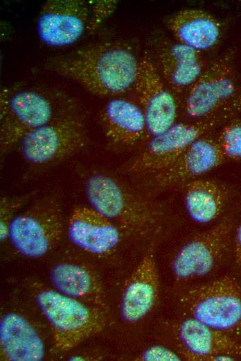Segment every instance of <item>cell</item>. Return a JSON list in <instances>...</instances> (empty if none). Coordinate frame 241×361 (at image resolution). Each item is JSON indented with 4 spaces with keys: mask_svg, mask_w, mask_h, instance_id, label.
Masks as SVG:
<instances>
[{
    "mask_svg": "<svg viewBox=\"0 0 241 361\" xmlns=\"http://www.w3.org/2000/svg\"><path fill=\"white\" fill-rule=\"evenodd\" d=\"M122 234L113 222L91 207L74 209L67 223V235L71 243L93 255L112 253L118 246Z\"/></svg>",
    "mask_w": 241,
    "mask_h": 361,
    "instance_id": "cell-14",
    "label": "cell"
},
{
    "mask_svg": "<svg viewBox=\"0 0 241 361\" xmlns=\"http://www.w3.org/2000/svg\"><path fill=\"white\" fill-rule=\"evenodd\" d=\"M65 100L57 91L38 87L4 90L0 98L1 153L73 106L58 110L59 102Z\"/></svg>",
    "mask_w": 241,
    "mask_h": 361,
    "instance_id": "cell-3",
    "label": "cell"
},
{
    "mask_svg": "<svg viewBox=\"0 0 241 361\" xmlns=\"http://www.w3.org/2000/svg\"><path fill=\"white\" fill-rule=\"evenodd\" d=\"M220 116L186 122H176L161 134L151 137L129 171L155 174L174 162L193 142L206 135L222 122Z\"/></svg>",
    "mask_w": 241,
    "mask_h": 361,
    "instance_id": "cell-10",
    "label": "cell"
},
{
    "mask_svg": "<svg viewBox=\"0 0 241 361\" xmlns=\"http://www.w3.org/2000/svg\"><path fill=\"white\" fill-rule=\"evenodd\" d=\"M63 230L61 205L55 196H47L15 216L8 239L21 255L39 258L57 246Z\"/></svg>",
    "mask_w": 241,
    "mask_h": 361,
    "instance_id": "cell-7",
    "label": "cell"
},
{
    "mask_svg": "<svg viewBox=\"0 0 241 361\" xmlns=\"http://www.w3.org/2000/svg\"><path fill=\"white\" fill-rule=\"evenodd\" d=\"M240 112H241V87H238L236 94L228 106L223 110L220 117L222 121H224Z\"/></svg>",
    "mask_w": 241,
    "mask_h": 361,
    "instance_id": "cell-27",
    "label": "cell"
},
{
    "mask_svg": "<svg viewBox=\"0 0 241 361\" xmlns=\"http://www.w3.org/2000/svg\"><path fill=\"white\" fill-rule=\"evenodd\" d=\"M235 228V218L226 216L184 244L172 261L175 278L188 281L212 271L227 252Z\"/></svg>",
    "mask_w": 241,
    "mask_h": 361,
    "instance_id": "cell-9",
    "label": "cell"
},
{
    "mask_svg": "<svg viewBox=\"0 0 241 361\" xmlns=\"http://www.w3.org/2000/svg\"><path fill=\"white\" fill-rule=\"evenodd\" d=\"M159 276L154 245L148 246L125 285L120 303L123 320L135 323L154 306L159 296Z\"/></svg>",
    "mask_w": 241,
    "mask_h": 361,
    "instance_id": "cell-13",
    "label": "cell"
},
{
    "mask_svg": "<svg viewBox=\"0 0 241 361\" xmlns=\"http://www.w3.org/2000/svg\"><path fill=\"white\" fill-rule=\"evenodd\" d=\"M90 16L87 31L90 33L96 28L115 10L117 1L114 0L90 1Z\"/></svg>",
    "mask_w": 241,
    "mask_h": 361,
    "instance_id": "cell-25",
    "label": "cell"
},
{
    "mask_svg": "<svg viewBox=\"0 0 241 361\" xmlns=\"http://www.w3.org/2000/svg\"><path fill=\"white\" fill-rule=\"evenodd\" d=\"M233 242L234 262L241 269V220L235 228Z\"/></svg>",
    "mask_w": 241,
    "mask_h": 361,
    "instance_id": "cell-28",
    "label": "cell"
},
{
    "mask_svg": "<svg viewBox=\"0 0 241 361\" xmlns=\"http://www.w3.org/2000/svg\"><path fill=\"white\" fill-rule=\"evenodd\" d=\"M138 360L143 361H179L181 357L171 349L159 345L146 349Z\"/></svg>",
    "mask_w": 241,
    "mask_h": 361,
    "instance_id": "cell-26",
    "label": "cell"
},
{
    "mask_svg": "<svg viewBox=\"0 0 241 361\" xmlns=\"http://www.w3.org/2000/svg\"><path fill=\"white\" fill-rule=\"evenodd\" d=\"M139 61L125 44L102 42L54 58L48 69L93 95L116 96L134 85Z\"/></svg>",
    "mask_w": 241,
    "mask_h": 361,
    "instance_id": "cell-1",
    "label": "cell"
},
{
    "mask_svg": "<svg viewBox=\"0 0 241 361\" xmlns=\"http://www.w3.org/2000/svg\"><path fill=\"white\" fill-rule=\"evenodd\" d=\"M87 142L85 119L72 106L48 124L28 133L19 144L25 160L33 165H44L74 155Z\"/></svg>",
    "mask_w": 241,
    "mask_h": 361,
    "instance_id": "cell-5",
    "label": "cell"
},
{
    "mask_svg": "<svg viewBox=\"0 0 241 361\" xmlns=\"http://www.w3.org/2000/svg\"><path fill=\"white\" fill-rule=\"evenodd\" d=\"M154 62L175 94H186L206 67L202 53L177 41L159 45Z\"/></svg>",
    "mask_w": 241,
    "mask_h": 361,
    "instance_id": "cell-16",
    "label": "cell"
},
{
    "mask_svg": "<svg viewBox=\"0 0 241 361\" xmlns=\"http://www.w3.org/2000/svg\"><path fill=\"white\" fill-rule=\"evenodd\" d=\"M33 194L19 196H3L0 200V239L4 242L8 239L10 224L17 212L31 198Z\"/></svg>",
    "mask_w": 241,
    "mask_h": 361,
    "instance_id": "cell-24",
    "label": "cell"
},
{
    "mask_svg": "<svg viewBox=\"0 0 241 361\" xmlns=\"http://www.w3.org/2000/svg\"><path fill=\"white\" fill-rule=\"evenodd\" d=\"M84 192L91 208L113 222L122 233L139 237L156 230L162 217L158 205L102 174L89 176Z\"/></svg>",
    "mask_w": 241,
    "mask_h": 361,
    "instance_id": "cell-2",
    "label": "cell"
},
{
    "mask_svg": "<svg viewBox=\"0 0 241 361\" xmlns=\"http://www.w3.org/2000/svg\"><path fill=\"white\" fill-rule=\"evenodd\" d=\"M101 119L107 137L118 144H135L147 133L141 108L127 99L109 100L102 110Z\"/></svg>",
    "mask_w": 241,
    "mask_h": 361,
    "instance_id": "cell-21",
    "label": "cell"
},
{
    "mask_svg": "<svg viewBox=\"0 0 241 361\" xmlns=\"http://www.w3.org/2000/svg\"><path fill=\"white\" fill-rule=\"evenodd\" d=\"M226 159H241V120L232 121L220 131L216 139Z\"/></svg>",
    "mask_w": 241,
    "mask_h": 361,
    "instance_id": "cell-23",
    "label": "cell"
},
{
    "mask_svg": "<svg viewBox=\"0 0 241 361\" xmlns=\"http://www.w3.org/2000/svg\"><path fill=\"white\" fill-rule=\"evenodd\" d=\"M36 304L48 322L55 348L68 351L101 331L107 312L48 287H38Z\"/></svg>",
    "mask_w": 241,
    "mask_h": 361,
    "instance_id": "cell-4",
    "label": "cell"
},
{
    "mask_svg": "<svg viewBox=\"0 0 241 361\" xmlns=\"http://www.w3.org/2000/svg\"><path fill=\"white\" fill-rule=\"evenodd\" d=\"M225 159L217 140L204 135L167 167L153 174L152 180L155 187L167 188L197 178L220 166Z\"/></svg>",
    "mask_w": 241,
    "mask_h": 361,
    "instance_id": "cell-15",
    "label": "cell"
},
{
    "mask_svg": "<svg viewBox=\"0 0 241 361\" xmlns=\"http://www.w3.org/2000/svg\"><path fill=\"white\" fill-rule=\"evenodd\" d=\"M84 0H48L39 11L36 30L39 40L51 47L76 42L87 31L90 6Z\"/></svg>",
    "mask_w": 241,
    "mask_h": 361,
    "instance_id": "cell-12",
    "label": "cell"
},
{
    "mask_svg": "<svg viewBox=\"0 0 241 361\" xmlns=\"http://www.w3.org/2000/svg\"><path fill=\"white\" fill-rule=\"evenodd\" d=\"M238 89L233 53L226 52L206 65L185 94V114L193 120L220 116Z\"/></svg>",
    "mask_w": 241,
    "mask_h": 361,
    "instance_id": "cell-8",
    "label": "cell"
},
{
    "mask_svg": "<svg viewBox=\"0 0 241 361\" xmlns=\"http://www.w3.org/2000/svg\"><path fill=\"white\" fill-rule=\"evenodd\" d=\"M168 27L175 41L200 53L216 47L222 36L220 22L201 9L177 12L169 19Z\"/></svg>",
    "mask_w": 241,
    "mask_h": 361,
    "instance_id": "cell-20",
    "label": "cell"
},
{
    "mask_svg": "<svg viewBox=\"0 0 241 361\" xmlns=\"http://www.w3.org/2000/svg\"><path fill=\"white\" fill-rule=\"evenodd\" d=\"M228 199L227 188L215 180L197 178L186 183L185 208L191 219L198 224H209L217 219Z\"/></svg>",
    "mask_w": 241,
    "mask_h": 361,
    "instance_id": "cell-22",
    "label": "cell"
},
{
    "mask_svg": "<svg viewBox=\"0 0 241 361\" xmlns=\"http://www.w3.org/2000/svg\"><path fill=\"white\" fill-rule=\"evenodd\" d=\"M179 303L190 317L215 330L229 334L241 327V287L231 276L186 290Z\"/></svg>",
    "mask_w": 241,
    "mask_h": 361,
    "instance_id": "cell-6",
    "label": "cell"
},
{
    "mask_svg": "<svg viewBox=\"0 0 241 361\" xmlns=\"http://www.w3.org/2000/svg\"><path fill=\"white\" fill-rule=\"evenodd\" d=\"M0 354L5 361H40L45 355L44 342L30 322L15 312L0 320Z\"/></svg>",
    "mask_w": 241,
    "mask_h": 361,
    "instance_id": "cell-19",
    "label": "cell"
},
{
    "mask_svg": "<svg viewBox=\"0 0 241 361\" xmlns=\"http://www.w3.org/2000/svg\"><path fill=\"white\" fill-rule=\"evenodd\" d=\"M50 281L60 293L105 312L107 304L100 280L88 266L74 262H63L50 271Z\"/></svg>",
    "mask_w": 241,
    "mask_h": 361,
    "instance_id": "cell-18",
    "label": "cell"
},
{
    "mask_svg": "<svg viewBox=\"0 0 241 361\" xmlns=\"http://www.w3.org/2000/svg\"><path fill=\"white\" fill-rule=\"evenodd\" d=\"M177 337L184 357L190 360L211 361L213 356L230 355L241 358V344L227 333L189 317L178 324Z\"/></svg>",
    "mask_w": 241,
    "mask_h": 361,
    "instance_id": "cell-17",
    "label": "cell"
},
{
    "mask_svg": "<svg viewBox=\"0 0 241 361\" xmlns=\"http://www.w3.org/2000/svg\"><path fill=\"white\" fill-rule=\"evenodd\" d=\"M134 86L150 138L161 134L177 122L178 105L175 94L167 86L148 55L140 59Z\"/></svg>",
    "mask_w": 241,
    "mask_h": 361,
    "instance_id": "cell-11",
    "label": "cell"
}]
</instances>
